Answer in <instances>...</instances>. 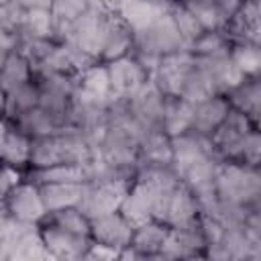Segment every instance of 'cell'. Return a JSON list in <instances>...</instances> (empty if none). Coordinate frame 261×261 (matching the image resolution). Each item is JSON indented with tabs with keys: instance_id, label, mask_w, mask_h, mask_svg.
<instances>
[{
	"instance_id": "obj_31",
	"label": "cell",
	"mask_w": 261,
	"mask_h": 261,
	"mask_svg": "<svg viewBox=\"0 0 261 261\" xmlns=\"http://www.w3.org/2000/svg\"><path fill=\"white\" fill-rule=\"evenodd\" d=\"M167 10H169V16H171L181 41L186 43V47H190L204 33L200 22H198V18L190 12L186 2H167Z\"/></svg>"
},
{
	"instance_id": "obj_21",
	"label": "cell",
	"mask_w": 261,
	"mask_h": 261,
	"mask_svg": "<svg viewBox=\"0 0 261 261\" xmlns=\"http://www.w3.org/2000/svg\"><path fill=\"white\" fill-rule=\"evenodd\" d=\"M169 237V226L159 222V220H145L133 228L130 237V247L137 249L139 253L151 257L163 253V247Z\"/></svg>"
},
{
	"instance_id": "obj_22",
	"label": "cell",
	"mask_w": 261,
	"mask_h": 261,
	"mask_svg": "<svg viewBox=\"0 0 261 261\" xmlns=\"http://www.w3.org/2000/svg\"><path fill=\"white\" fill-rule=\"evenodd\" d=\"M31 80H35V71H33L31 63L27 61V57L18 49L8 51L0 63V88H2V92L4 94L12 92V90L29 84Z\"/></svg>"
},
{
	"instance_id": "obj_28",
	"label": "cell",
	"mask_w": 261,
	"mask_h": 261,
	"mask_svg": "<svg viewBox=\"0 0 261 261\" xmlns=\"http://www.w3.org/2000/svg\"><path fill=\"white\" fill-rule=\"evenodd\" d=\"M37 106H39V86L35 80H31L29 84L4 94V110L0 118L14 122L16 118H20L22 114H27Z\"/></svg>"
},
{
	"instance_id": "obj_18",
	"label": "cell",
	"mask_w": 261,
	"mask_h": 261,
	"mask_svg": "<svg viewBox=\"0 0 261 261\" xmlns=\"http://www.w3.org/2000/svg\"><path fill=\"white\" fill-rule=\"evenodd\" d=\"M239 2L241 0H194V2H186V6L198 18L202 31L210 33V31H224Z\"/></svg>"
},
{
	"instance_id": "obj_7",
	"label": "cell",
	"mask_w": 261,
	"mask_h": 261,
	"mask_svg": "<svg viewBox=\"0 0 261 261\" xmlns=\"http://www.w3.org/2000/svg\"><path fill=\"white\" fill-rule=\"evenodd\" d=\"M106 69L110 82V100L116 104H126L151 80L149 69L135 55L110 61L106 63Z\"/></svg>"
},
{
	"instance_id": "obj_32",
	"label": "cell",
	"mask_w": 261,
	"mask_h": 261,
	"mask_svg": "<svg viewBox=\"0 0 261 261\" xmlns=\"http://www.w3.org/2000/svg\"><path fill=\"white\" fill-rule=\"evenodd\" d=\"M47 220H51L53 224L80 234V237H88L90 239V218L84 214V210L77 208H65V210H57V212H49L45 216Z\"/></svg>"
},
{
	"instance_id": "obj_11",
	"label": "cell",
	"mask_w": 261,
	"mask_h": 261,
	"mask_svg": "<svg viewBox=\"0 0 261 261\" xmlns=\"http://www.w3.org/2000/svg\"><path fill=\"white\" fill-rule=\"evenodd\" d=\"M133 228L135 224L120 210H116L90 220V241L94 247L116 253L130 245Z\"/></svg>"
},
{
	"instance_id": "obj_5",
	"label": "cell",
	"mask_w": 261,
	"mask_h": 261,
	"mask_svg": "<svg viewBox=\"0 0 261 261\" xmlns=\"http://www.w3.org/2000/svg\"><path fill=\"white\" fill-rule=\"evenodd\" d=\"M255 130H261L259 124H255L247 116L230 110L228 116L224 118V122L208 139L212 155L220 163H241L243 165L245 147Z\"/></svg>"
},
{
	"instance_id": "obj_33",
	"label": "cell",
	"mask_w": 261,
	"mask_h": 261,
	"mask_svg": "<svg viewBox=\"0 0 261 261\" xmlns=\"http://www.w3.org/2000/svg\"><path fill=\"white\" fill-rule=\"evenodd\" d=\"M22 177H24V175H22L20 171H16V169H12V167L0 163V210H2V204H4L6 196L12 192V188H14ZM2 212H4V210H2Z\"/></svg>"
},
{
	"instance_id": "obj_35",
	"label": "cell",
	"mask_w": 261,
	"mask_h": 261,
	"mask_svg": "<svg viewBox=\"0 0 261 261\" xmlns=\"http://www.w3.org/2000/svg\"><path fill=\"white\" fill-rule=\"evenodd\" d=\"M149 261H173V259L167 257V255H163V253H159V255H151Z\"/></svg>"
},
{
	"instance_id": "obj_10",
	"label": "cell",
	"mask_w": 261,
	"mask_h": 261,
	"mask_svg": "<svg viewBox=\"0 0 261 261\" xmlns=\"http://www.w3.org/2000/svg\"><path fill=\"white\" fill-rule=\"evenodd\" d=\"M198 216H200V204L196 196L190 192V188L181 181L157 202L153 220H159L169 228H175L194 222Z\"/></svg>"
},
{
	"instance_id": "obj_27",
	"label": "cell",
	"mask_w": 261,
	"mask_h": 261,
	"mask_svg": "<svg viewBox=\"0 0 261 261\" xmlns=\"http://www.w3.org/2000/svg\"><path fill=\"white\" fill-rule=\"evenodd\" d=\"M139 165H171V139L163 130H147L143 135Z\"/></svg>"
},
{
	"instance_id": "obj_14",
	"label": "cell",
	"mask_w": 261,
	"mask_h": 261,
	"mask_svg": "<svg viewBox=\"0 0 261 261\" xmlns=\"http://www.w3.org/2000/svg\"><path fill=\"white\" fill-rule=\"evenodd\" d=\"M163 106H165V96L155 88L151 80L126 102L128 112L145 130H159Z\"/></svg>"
},
{
	"instance_id": "obj_24",
	"label": "cell",
	"mask_w": 261,
	"mask_h": 261,
	"mask_svg": "<svg viewBox=\"0 0 261 261\" xmlns=\"http://www.w3.org/2000/svg\"><path fill=\"white\" fill-rule=\"evenodd\" d=\"M133 51H135V33L112 10V22H110V29H108V37H106V45H104L100 63L116 61L120 57L133 55Z\"/></svg>"
},
{
	"instance_id": "obj_15",
	"label": "cell",
	"mask_w": 261,
	"mask_h": 261,
	"mask_svg": "<svg viewBox=\"0 0 261 261\" xmlns=\"http://www.w3.org/2000/svg\"><path fill=\"white\" fill-rule=\"evenodd\" d=\"M228 112H230V106H228L224 96H210L206 100L196 102L194 108H192L190 133L208 141L216 133V128L224 122Z\"/></svg>"
},
{
	"instance_id": "obj_4",
	"label": "cell",
	"mask_w": 261,
	"mask_h": 261,
	"mask_svg": "<svg viewBox=\"0 0 261 261\" xmlns=\"http://www.w3.org/2000/svg\"><path fill=\"white\" fill-rule=\"evenodd\" d=\"M184 49H188V47L181 41L177 29H175V24L169 16L167 2H165V8L143 31L135 33V51H133V55L149 69V73L161 57L184 51Z\"/></svg>"
},
{
	"instance_id": "obj_19",
	"label": "cell",
	"mask_w": 261,
	"mask_h": 261,
	"mask_svg": "<svg viewBox=\"0 0 261 261\" xmlns=\"http://www.w3.org/2000/svg\"><path fill=\"white\" fill-rule=\"evenodd\" d=\"M75 94L96 102H112L106 63H90L84 67L75 77Z\"/></svg>"
},
{
	"instance_id": "obj_20",
	"label": "cell",
	"mask_w": 261,
	"mask_h": 261,
	"mask_svg": "<svg viewBox=\"0 0 261 261\" xmlns=\"http://www.w3.org/2000/svg\"><path fill=\"white\" fill-rule=\"evenodd\" d=\"M86 184H77V181H65V184H43L39 186L47 214L49 212H57V210H65V208H77L84 200L86 194Z\"/></svg>"
},
{
	"instance_id": "obj_34",
	"label": "cell",
	"mask_w": 261,
	"mask_h": 261,
	"mask_svg": "<svg viewBox=\"0 0 261 261\" xmlns=\"http://www.w3.org/2000/svg\"><path fill=\"white\" fill-rule=\"evenodd\" d=\"M179 261H210V259H208L206 251H202V253H194V255H188V257H184V259H179Z\"/></svg>"
},
{
	"instance_id": "obj_3",
	"label": "cell",
	"mask_w": 261,
	"mask_h": 261,
	"mask_svg": "<svg viewBox=\"0 0 261 261\" xmlns=\"http://www.w3.org/2000/svg\"><path fill=\"white\" fill-rule=\"evenodd\" d=\"M110 22H112L110 2H88L86 12L71 27V31L63 43H69L88 61L100 63Z\"/></svg>"
},
{
	"instance_id": "obj_26",
	"label": "cell",
	"mask_w": 261,
	"mask_h": 261,
	"mask_svg": "<svg viewBox=\"0 0 261 261\" xmlns=\"http://www.w3.org/2000/svg\"><path fill=\"white\" fill-rule=\"evenodd\" d=\"M230 47H232V43L228 41V37L222 31H210V33H202L188 47V51L192 53L194 61L206 63V61H218V59L228 57Z\"/></svg>"
},
{
	"instance_id": "obj_29",
	"label": "cell",
	"mask_w": 261,
	"mask_h": 261,
	"mask_svg": "<svg viewBox=\"0 0 261 261\" xmlns=\"http://www.w3.org/2000/svg\"><path fill=\"white\" fill-rule=\"evenodd\" d=\"M92 169L90 167H82V165H55L43 171H27L24 177L35 181L37 186L43 184H65V181H77V184H86L90 181Z\"/></svg>"
},
{
	"instance_id": "obj_30",
	"label": "cell",
	"mask_w": 261,
	"mask_h": 261,
	"mask_svg": "<svg viewBox=\"0 0 261 261\" xmlns=\"http://www.w3.org/2000/svg\"><path fill=\"white\" fill-rule=\"evenodd\" d=\"M230 61L243 77L261 75V45L259 43H234L230 47Z\"/></svg>"
},
{
	"instance_id": "obj_1",
	"label": "cell",
	"mask_w": 261,
	"mask_h": 261,
	"mask_svg": "<svg viewBox=\"0 0 261 261\" xmlns=\"http://www.w3.org/2000/svg\"><path fill=\"white\" fill-rule=\"evenodd\" d=\"M96 147L80 133L65 130L59 135H49L33 139L29 171H43L55 165H82L94 167Z\"/></svg>"
},
{
	"instance_id": "obj_2",
	"label": "cell",
	"mask_w": 261,
	"mask_h": 261,
	"mask_svg": "<svg viewBox=\"0 0 261 261\" xmlns=\"http://www.w3.org/2000/svg\"><path fill=\"white\" fill-rule=\"evenodd\" d=\"M214 192L218 202L239 208H261V167L218 163Z\"/></svg>"
},
{
	"instance_id": "obj_12",
	"label": "cell",
	"mask_w": 261,
	"mask_h": 261,
	"mask_svg": "<svg viewBox=\"0 0 261 261\" xmlns=\"http://www.w3.org/2000/svg\"><path fill=\"white\" fill-rule=\"evenodd\" d=\"M33 139L16 124L0 118V163L8 165L22 175L29 171Z\"/></svg>"
},
{
	"instance_id": "obj_13",
	"label": "cell",
	"mask_w": 261,
	"mask_h": 261,
	"mask_svg": "<svg viewBox=\"0 0 261 261\" xmlns=\"http://www.w3.org/2000/svg\"><path fill=\"white\" fill-rule=\"evenodd\" d=\"M228 41L234 43H259L261 45V2H239L234 14L222 31Z\"/></svg>"
},
{
	"instance_id": "obj_8",
	"label": "cell",
	"mask_w": 261,
	"mask_h": 261,
	"mask_svg": "<svg viewBox=\"0 0 261 261\" xmlns=\"http://www.w3.org/2000/svg\"><path fill=\"white\" fill-rule=\"evenodd\" d=\"M194 57L188 49L161 57L151 69V82L165 98H179L194 69Z\"/></svg>"
},
{
	"instance_id": "obj_25",
	"label": "cell",
	"mask_w": 261,
	"mask_h": 261,
	"mask_svg": "<svg viewBox=\"0 0 261 261\" xmlns=\"http://www.w3.org/2000/svg\"><path fill=\"white\" fill-rule=\"evenodd\" d=\"M192 108H194V104H190V102H186L181 98H165L159 130H163L169 139L190 133Z\"/></svg>"
},
{
	"instance_id": "obj_6",
	"label": "cell",
	"mask_w": 261,
	"mask_h": 261,
	"mask_svg": "<svg viewBox=\"0 0 261 261\" xmlns=\"http://www.w3.org/2000/svg\"><path fill=\"white\" fill-rule=\"evenodd\" d=\"M2 210L6 218L20 224H29V226L41 224L47 216V208H45L39 186L27 177H22L12 188V192L6 196L2 204Z\"/></svg>"
},
{
	"instance_id": "obj_23",
	"label": "cell",
	"mask_w": 261,
	"mask_h": 261,
	"mask_svg": "<svg viewBox=\"0 0 261 261\" xmlns=\"http://www.w3.org/2000/svg\"><path fill=\"white\" fill-rule=\"evenodd\" d=\"M116 16L133 31H143L163 8L165 2H110Z\"/></svg>"
},
{
	"instance_id": "obj_17",
	"label": "cell",
	"mask_w": 261,
	"mask_h": 261,
	"mask_svg": "<svg viewBox=\"0 0 261 261\" xmlns=\"http://www.w3.org/2000/svg\"><path fill=\"white\" fill-rule=\"evenodd\" d=\"M230 110L247 116L255 124L261 120V75L259 77H243L237 86H232L224 94Z\"/></svg>"
},
{
	"instance_id": "obj_9",
	"label": "cell",
	"mask_w": 261,
	"mask_h": 261,
	"mask_svg": "<svg viewBox=\"0 0 261 261\" xmlns=\"http://www.w3.org/2000/svg\"><path fill=\"white\" fill-rule=\"evenodd\" d=\"M37 228H39V237L53 261H80L92 249V241L88 237L73 234V232L53 224L47 218L41 224H37Z\"/></svg>"
},
{
	"instance_id": "obj_16",
	"label": "cell",
	"mask_w": 261,
	"mask_h": 261,
	"mask_svg": "<svg viewBox=\"0 0 261 261\" xmlns=\"http://www.w3.org/2000/svg\"><path fill=\"white\" fill-rule=\"evenodd\" d=\"M202 251H206V239H204V232L200 226V216L190 224L169 228V237L163 247V255L171 257L173 261H179L188 255L202 253Z\"/></svg>"
}]
</instances>
